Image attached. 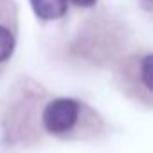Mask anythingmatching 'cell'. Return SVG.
Listing matches in <instances>:
<instances>
[{"mask_svg": "<svg viewBox=\"0 0 153 153\" xmlns=\"http://www.w3.org/2000/svg\"><path fill=\"white\" fill-rule=\"evenodd\" d=\"M79 115V105L78 101L68 99V97H59L51 101L45 110H43V124L47 131L54 135H61L68 131Z\"/></svg>", "mask_w": 153, "mask_h": 153, "instance_id": "1", "label": "cell"}, {"mask_svg": "<svg viewBox=\"0 0 153 153\" xmlns=\"http://www.w3.org/2000/svg\"><path fill=\"white\" fill-rule=\"evenodd\" d=\"M31 7L40 20H58L67 13V0H31Z\"/></svg>", "mask_w": 153, "mask_h": 153, "instance_id": "2", "label": "cell"}, {"mask_svg": "<svg viewBox=\"0 0 153 153\" xmlns=\"http://www.w3.org/2000/svg\"><path fill=\"white\" fill-rule=\"evenodd\" d=\"M13 51H15V34L6 25L0 24V63L9 59Z\"/></svg>", "mask_w": 153, "mask_h": 153, "instance_id": "3", "label": "cell"}, {"mask_svg": "<svg viewBox=\"0 0 153 153\" xmlns=\"http://www.w3.org/2000/svg\"><path fill=\"white\" fill-rule=\"evenodd\" d=\"M140 78H142V83L148 90H151V56H144L142 58V63H140Z\"/></svg>", "mask_w": 153, "mask_h": 153, "instance_id": "4", "label": "cell"}, {"mask_svg": "<svg viewBox=\"0 0 153 153\" xmlns=\"http://www.w3.org/2000/svg\"><path fill=\"white\" fill-rule=\"evenodd\" d=\"M72 2L78 6V7H92L97 0H72Z\"/></svg>", "mask_w": 153, "mask_h": 153, "instance_id": "5", "label": "cell"}]
</instances>
